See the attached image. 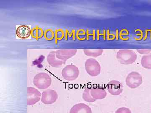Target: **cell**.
Segmentation results:
<instances>
[{
	"label": "cell",
	"instance_id": "9c48e42d",
	"mask_svg": "<svg viewBox=\"0 0 151 113\" xmlns=\"http://www.w3.org/2000/svg\"><path fill=\"white\" fill-rule=\"evenodd\" d=\"M77 51L76 49H59L56 51V56L58 59L66 62L68 59L74 56Z\"/></svg>",
	"mask_w": 151,
	"mask_h": 113
},
{
	"label": "cell",
	"instance_id": "44dd1931",
	"mask_svg": "<svg viewBox=\"0 0 151 113\" xmlns=\"http://www.w3.org/2000/svg\"><path fill=\"white\" fill-rule=\"evenodd\" d=\"M137 51H138L140 54L146 55L150 53L151 51V49H137Z\"/></svg>",
	"mask_w": 151,
	"mask_h": 113
},
{
	"label": "cell",
	"instance_id": "e0dca14e",
	"mask_svg": "<svg viewBox=\"0 0 151 113\" xmlns=\"http://www.w3.org/2000/svg\"><path fill=\"white\" fill-rule=\"evenodd\" d=\"M90 89L89 88H86L84 90L83 92V94H82V98L83 100L87 102L92 103L94 102L96 100L94 99L91 96L90 94Z\"/></svg>",
	"mask_w": 151,
	"mask_h": 113
},
{
	"label": "cell",
	"instance_id": "ba28073f",
	"mask_svg": "<svg viewBox=\"0 0 151 113\" xmlns=\"http://www.w3.org/2000/svg\"><path fill=\"white\" fill-rule=\"evenodd\" d=\"M108 92L113 96H119L123 91V86L121 82L112 81L108 83L107 86Z\"/></svg>",
	"mask_w": 151,
	"mask_h": 113
},
{
	"label": "cell",
	"instance_id": "d6986e66",
	"mask_svg": "<svg viewBox=\"0 0 151 113\" xmlns=\"http://www.w3.org/2000/svg\"><path fill=\"white\" fill-rule=\"evenodd\" d=\"M55 34L56 40H62L65 36V33L62 29L55 30Z\"/></svg>",
	"mask_w": 151,
	"mask_h": 113
},
{
	"label": "cell",
	"instance_id": "277c9868",
	"mask_svg": "<svg viewBox=\"0 0 151 113\" xmlns=\"http://www.w3.org/2000/svg\"><path fill=\"white\" fill-rule=\"evenodd\" d=\"M79 74V69L74 65H67L62 70L63 78L68 81H75L78 78Z\"/></svg>",
	"mask_w": 151,
	"mask_h": 113
},
{
	"label": "cell",
	"instance_id": "8fae6325",
	"mask_svg": "<svg viewBox=\"0 0 151 113\" xmlns=\"http://www.w3.org/2000/svg\"><path fill=\"white\" fill-rule=\"evenodd\" d=\"M16 33L17 36L21 39H27L31 35L32 30L29 26L22 25L17 29Z\"/></svg>",
	"mask_w": 151,
	"mask_h": 113
},
{
	"label": "cell",
	"instance_id": "7a4b0ae2",
	"mask_svg": "<svg viewBox=\"0 0 151 113\" xmlns=\"http://www.w3.org/2000/svg\"><path fill=\"white\" fill-rule=\"evenodd\" d=\"M33 82L37 89L44 90L47 89L51 85L52 79L47 73H41L35 76Z\"/></svg>",
	"mask_w": 151,
	"mask_h": 113
},
{
	"label": "cell",
	"instance_id": "8992f818",
	"mask_svg": "<svg viewBox=\"0 0 151 113\" xmlns=\"http://www.w3.org/2000/svg\"><path fill=\"white\" fill-rule=\"evenodd\" d=\"M58 95L54 90L47 89L42 92L41 101L45 104L50 105L56 102Z\"/></svg>",
	"mask_w": 151,
	"mask_h": 113
},
{
	"label": "cell",
	"instance_id": "52a82bcc",
	"mask_svg": "<svg viewBox=\"0 0 151 113\" xmlns=\"http://www.w3.org/2000/svg\"><path fill=\"white\" fill-rule=\"evenodd\" d=\"M42 95L40 92L33 87L27 88V105L31 106L35 104L40 100Z\"/></svg>",
	"mask_w": 151,
	"mask_h": 113
},
{
	"label": "cell",
	"instance_id": "5b68a950",
	"mask_svg": "<svg viewBox=\"0 0 151 113\" xmlns=\"http://www.w3.org/2000/svg\"><path fill=\"white\" fill-rule=\"evenodd\" d=\"M142 75L138 72L135 71L129 73L126 79V83L127 86L132 89L138 88L142 84Z\"/></svg>",
	"mask_w": 151,
	"mask_h": 113
},
{
	"label": "cell",
	"instance_id": "ac0fdd59",
	"mask_svg": "<svg viewBox=\"0 0 151 113\" xmlns=\"http://www.w3.org/2000/svg\"><path fill=\"white\" fill-rule=\"evenodd\" d=\"M44 36L47 40L51 41L55 36V34L54 31L52 29H48L45 31Z\"/></svg>",
	"mask_w": 151,
	"mask_h": 113
},
{
	"label": "cell",
	"instance_id": "9a60e30c",
	"mask_svg": "<svg viewBox=\"0 0 151 113\" xmlns=\"http://www.w3.org/2000/svg\"><path fill=\"white\" fill-rule=\"evenodd\" d=\"M44 35V32L43 29L40 27H37L33 28L32 29L31 36L33 38L38 40L42 38Z\"/></svg>",
	"mask_w": 151,
	"mask_h": 113
},
{
	"label": "cell",
	"instance_id": "7c38bea8",
	"mask_svg": "<svg viewBox=\"0 0 151 113\" xmlns=\"http://www.w3.org/2000/svg\"><path fill=\"white\" fill-rule=\"evenodd\" d=\"M69 113H92V112L89 106L84 103H79L71 108Z\"/></svg>",
	"mask_w": 151,
	"mask_h": 113
},
{
	"label": "cell",
	"instance_id": "ffe728a7",
	"mask_svg": "<svg viewBox=\"0 0 151 113\" xmlns=\"http://www.w3.org/2000/svg\"><path fill=\"white\" fill-rule=\"evenodd\" d=\"M116 113H132L129 108L122 107L119 108L116 111Z\"/></svg>",
	"mask_w": 151,
	"mask_h": 113
},
{
	"label": "cell",
	"instance_id": "2e32d148",
	"mask_svg": "<svg viewBox=\"0 0 151 113\" xmlns=\"http://www.w3.org/2000/svg\"><path fill=\"white\" fill-rule=\"evenodd\" d=\"M84 54L87 56L97 57L102 55L103 52V49H84Z\"/></svg>",
	"mask_w": 151,
	"mask_h": 113
},
{
	"label": "cell",
	"instance_id": "6da1fadb",
	"mask_svg": "<svg viewBox=\"0 0 151 113\" xmlns=\"http://www.w3.org/2000/svg\"><path fill=\"white\" fill-rule=\"evenodd\" d=\"M116 58L122 65H130L133 64L137 60V54L131 49H121L117 52Z\"/></svg>",
	"mask_w": 151,
	"mask_h": 113
},
{
	"label": "cell",
	"instance_id": "4fadbf2b",
	"mask_svg": "<svg viewBox=\"0 0 151 113\" xmlns=\"http://www.w3.org/2000/svg\"><path fill=\"white\" fill-rule=\"evenodd\" d=\"M90 94L95 100H102L107 96V92L102 87H96L90 90Z\"/></svg>",
	"mask_w": 151,
	"mask_h": 113
},
{
	"label": "cell",
	"instance_id": "30bf717a",
	"mask_svg": "<svg viewBox=\"0 0 151 113\" xmlns=\"http://www.w3.org/2000/svg\"><path fill=\"white\" fill-rule=\"evenodd\" d=\"M47 60L50 66L56 68L61 67L63 65H65L66 62L57 58L56 56V51H51L47 55Z\"/></svg>",
	"mask_w": 151,
	"mask_h": 113
},
{
	"label": "cell",
	"instance_id": "3957f363",
	"mask_svg": "<svg viewBox=\"0 0 151 113\" xmlns=\"http://www.w3.org/2000/svg\"><path fill=\"white\" fill-rule=\"evenodd\" d=\"M85 68L86 73L92 77H96L100 75L101 67L100 63L93 58H89L85 63Z\"/></svg>",
	"mask_w": 151,
	"mask_h": 113
},
{
	"label": "cell",
	"instance_id": "5bb4252c",
	"mask_svg": "<svg viewBox=\"0 0 151 113\" xmlns=\"http://www.w3.org/2000/svg\"><path fill=\"white\" fill-rule=\"evenodd\" d=\"M141 64L144 68L151 69V53L142 56L141 60Z\"/></svg>",
	"mask_w": 151,
	"mask_h": 113
}]
</instances>
